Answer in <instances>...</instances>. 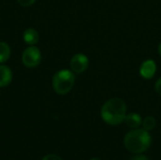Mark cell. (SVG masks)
<instances>
[{
    "mask_svg": "<svg viewBox=\"0 0 161 160\" xmlns=\"http://www.w3.org/2000/svg\"><path fill=\"white\" fill-rule=\"evenodd\" d=\"M126 116V105L121 98L108 100L101 108V117L109 125H118L125 122Z\"/></svg>",
    "mask_w": 161,
    "mask_h": 160,
    "instance_id": "6da1fadb",
    "label": "cell"
},
{
    "mask_svg": "<svg viewBox=\"0 0 161 160\" xmlns=\"http://www.w3.org/2000/svg\"><path fill=\"white\" fill-rule=\"evenodd\" d=\"M152 142L149 132L145 129L136 128L129 131L124 140L125 148L133 154H142L148 150Z\"/></svg>",
    "mask_w": 161,
    "mask_h": 160,
    "instance_id": "7a4b0ae2",
    "label": "cell"
},
{
    "mask_svg": "<svg viewBox=\"0 0 161 160\" xmlns=\"http://www.w3.org/2000/svg\"><path fill=\"white\" fill-rule=\"evenodd\" d=\"M75 77L74 72L69 70H61L57 72L52 79L54 91L60 95L67 94L71 91L75 85Z\"/></svg>",
    "mask_w": 161,
    "mask_h": 160,
    "instance_id": "3957f363",
    "label": "cell"
},
{
    "mask_svg": "<svg viewBox=\"0 0 161 160\" xmlns=\"http://www.w3.org/2000/svg\"><path fill=\"white\" fill-rule=\"evenodd\" d=\"M42 60V54L38 47L28 46L22 54V62L27 68H34L40 64Z\"/></svg>",
    "mask_w": 161,
    "mask_h": 160,
    "instance_id": "277c9868",
    "label": "cell"
},
{
    "mask_svg": "<svg viewBox=\"0 0 161 160\" xmlns=\"http://www.w3.org/2000/svg\"><path fill=\"white\" fill-rule=\"evenodd\" d=\"M89 66V58L82 53L75 54L70 61V67L72 72L75 74H81L88 69Z\"/></svg>",
    "mask_w": 161,
    "mask_h": 160,
    "instance_id": "5b68a950",
    "label": "cell"
},
{
    "mask_svg": "<svg viewBox=\"0 0 161 160\" xmlns=\"http://www.w3.org/2000/svg\"><path fill=\"white\" fill-rule=\"evenodd\" d=\"M157 72V64L152 59L144 60L140 67V74L145 79H151L154 77Z\"/></svg>",
    "mask_w": 161,
    "mask_h": 160,
    "instance_id": "8992f818",
    "label": "cell"
},
{
    "mask_svg": "<svg viewBox=\"0 0 161 160\" xmlns=\"http://www.w3.org/2000/svg\"><path fill=\"white\" fill-rule=\"evenodd\" d=\"M12 80V72L9 67L0 65V88L7 87Z\"/></svg>",
    "mask_w": 161,
    "mask_h": 160,
    "instance_id": "52a82bcc",
    "label": "cell"
},
{
    "mask_svg": "<svg viewBox=\"0 0 161 160\" xmlns=\"http://www.w3.org/2000/svg\"><path fill=\"white\" fill-rule=\"evenodd\" d=\"M125 123L129 128L136 129V128H139L141 124H142V120L141 115H139L138 113L132 112V113L126 114Z\"/></svg>",
    "mask_w": 161,
    "mask_h": 160,
    "instance_id": "ba28073f",
    "label": "cell"
},
{
    "mask_svg": "<svg viewBox=\"0 0 161 160\" xmlns=\"http://www.w3.org/2000/svg\"><path fill=\"white\" fill-rule=\"evenodd\" d=\"M23 38L25 43L34 45L39 41V33L34 28H27L23 33Z\"/></svg>",
    "mask_w": 161,
    "mask_h": 160,
    "instance_id": "9c48e42d",
    "label": "cell"
},
{
    "mask_svg": "<svg viewBox=\"0 0 161 160\" xmlns=\"http://www.w3.org/2000/svg\"><path fill=\"white\" fill-rule=\"evenodd\" d=\"M10 56V47L7 42L0 41V63L6 62Z\"/></svg>",
    "mask_w": 161,
    "mask_h": 160,
    "instance_id": "30bf717a",
    "label": "cell"
},
{
    "mask_svg": "<svg viewBox=\"0 0 161 160\" xmlns=\"http://www.w3.org/2000/svg\"><path fill=\"white\" fill-rule=\"evenodd\" d=\"M156 124H157V122H156V119L152 116H148L146 117L143 121H142V126H143V129L147 130V131H151L153 130L155 127H156Z\"/></svg>",
    "mask_w": 161,
    "mask_h": 160,
    "instance_id": "8fae6325",
    "label": "cell"
},
{
    "mask_svg": "<svg viewBox=\"0 0 161 160\" xmlns=\"http://www.w3.org/2000/svg\"><path fill=\"white\" fill-rule=\"evenodd\" d=\"M36 0H17V2L22 6V7H29L35 3Z\"/></svg>",
    "mask_w": 161,
    "mask_h": 160,
    "instance_id": "7c38bea8",
    "label": "cell"
},
{
    "mask_svg": "<svg viewBox=\"0 0 161 160\" xmlns=\"http://www.w3.org/2000/svg\"><path fill=\"white\" fill-rule=\"evenodd\" d=\"M42 160H62V158L57 155H47Z\"/></svg>",
    "mask_w": 161,
    "mask_h": 160,
    "instance_id": "4fadbf2b",
    "label": "cell"
},
{
    "mask_svg": "<svg viewBox=\"0 0 161 160\" xmlns=\"http://www.w3.org/2000/svg\"><path fill=\"white\" fill-rule=\"evenodd\" d=\"M155 90L159 95H161V77L157 80L156 85H155Z\"/></svg>",
    "mask_w": 161,
    "mask_h": 160,
    "instance_id": "5bb4252c",
    "label": "cell"
},
{
    "mask_svg": "<svg viewBox=\"0 0 161 160\" xmlns=\"http://www.w3.org/2000/svg\"><path fill=\"white\" fill-rule=\"evenodd\" d=\"M131 160H150L147 157H145V156H136V157H134Z\"/></svg>",
    "mask_w": 161,
    "mask_h": 160,
    "instance_id": "9a60e30c",
    "label": "cell"
},
{
    "mask_svg": "<svg viewBox=\"0 0 161 160\" xmlns=\"http://www.w3.org/2000/svg\"><path fill=\"white\" fill-rule=\"evenodd\" d=\"M158 53H159V55H160L161 57V42L159 43V45H158Z\"/></svg>",
    "mask_w": 161,
    "mask_h": 160,
    "instance_id": "2e32d148",
    "label": "cell"
},
{
    "mask_svg": "<svg viewBox=\"0 0 161 160\" xmlns=\"http://www.w3.org/2000/svg\"><path fill=\"white\" fill-rule=\"evenodd\" d=\"M91 160H101V159H99V158H92V159H91Z\"/></svg>",
    "mask_w": 161,
    "mask_h": 160,
    "instance_id": "e0dca14e",
    "label": "cell"
}]
</instances>
